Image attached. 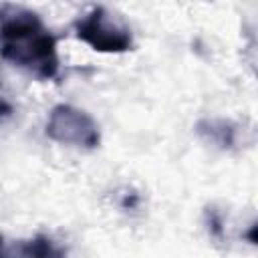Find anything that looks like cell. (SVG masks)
Wrapping results in <instances>:
<instances>
[{"mask_svg": "<svg viewBox=\"0 0 258 258\" xmlns=\"http://www.w3.org/2000/svg\"><path fill=\"white\" fill-rule=\"evenodd\" d=\"M0 56L40 81L58 75L56 38L40 16L24 6H0Z\"/></svg>", "mask_w": 258, "mask_h": 258, "instance_id": "1", "label": "cell"}, {"mask_svg": "<svg viewBox=\"0 0 258 258\" xmlns=\"http://www.w3.org/2000/svg\"><path fill=\"white\" fill-rule=\"evenodd\" d=\"M75 36L99 52H127L133 46L131 28L105 6H95L79 18Z\"/></svg>", "mask_w": 258, "mask_h": 258, "instance_id": "2", "label": "cell"}, {"mask_svg": "<svg viewBox=\"0 0 258 258\" xmlns=\"http://www.w3.org/2000/svg\"><path fill=\"white\" fill-rule=\"evenodd\" d=\"M46 135L56 143L83 149H95L101 141L95 119L87 111L64 103L52 107L46 121Z\"/></svg>", "mask_w": 258, "mask_h": 258, "instance_id": "3", "label": "cell"}, {"mask_svg": "<svg viewBox=\"0 0 258 258\" xmlns=\"http://www.w3.org/2000/svg\"><path fill=\"white\" fill-rule=\"evenodd\" d=\"M2 258H67V254L50 238L34 236L30 240H18L12 246L4 248Z\"/></svg>", "mask_w": 258, "mask_h": 258, "instance_id": "4", "label": "cell"}, {"mask_svg": "<svg viewBox=\"0 0 258 258\" xmlns=\"http://www.w3.org/2000/svg\"><path fill=\"white\" fill-rule=\"evenodd\" d=\"M196 129L202 137H206L210 143L220 145L222 149H228L236 143V125L226 119H202Z\"/></svg>", "mask_w": 258, "mask_h": 258, "instance_id": "5", "label": "cell"}, {"mask_svg": "<svg viewBox=\"0 0 258 258\" xmlns=\"http://www.w3.org/2000/svg\"><path fill=\"white\" fill-rule=\"evenodd\" d=\"M10 113H12V103L8 101V97L4 95L2 85H0V119H2V117H8Z\"/></svg>", "mask_w": 258, "mask_h": 258, "instance_id": "6", "label": "cell"}, {"mask_svg": "<svg viewBox=\"0 0 258 258\" xmlns=\"http://www.w3.org/2000/svg\"><path fill=\"white\" fill-rule=\"evenodd\" d=\"M2 252H4V240H2V236H0V258H2Z\"/></svg>", "mask_w": 258, "mask_h": 258, "instance_id": "7", "label": "cell"}]
</instances>
